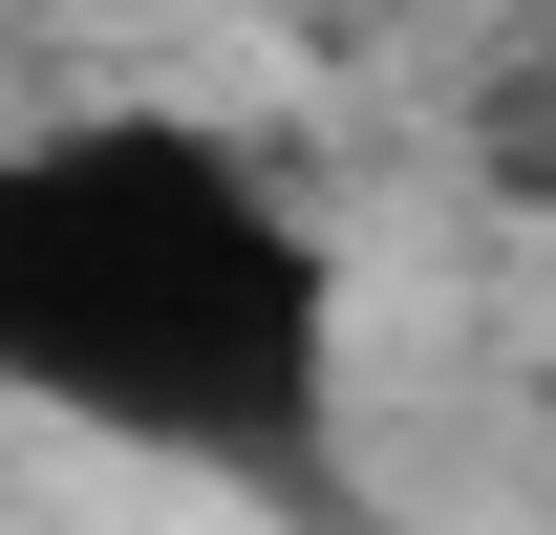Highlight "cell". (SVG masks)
Wrapping results in <instances>:
<instances>
[{
  "label": "cell",
  "mask_w": 556,
  "mask_h": 535,
  "mask_svg": "<svg viewBox=\"0 0 556 535\" xmlns=\"http://www.w3.org/2000/svg\"><path fill=\"white\" fill-rule=\"evenodd\" d=\"M364 278L236 108L86 86L0 129V407L236 514H343Z\"/></svg>",
  "instance_id": "6da1fadb"
}]
</instances>
